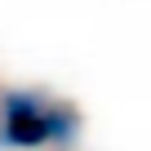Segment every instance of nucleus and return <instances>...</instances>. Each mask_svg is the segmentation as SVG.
<instances>
[{
  "label": "nucleus",
  "mask_w": 151,
  "mask_h": 151,
  "mask_svg": "<svg viewBox=\"0 0 151 151\" xmlns=\"http://www.w3.org/2000/svg\"><path fill=\"white\" fill-rule=\"evenodd\" d=\"M76 138H80V116L67 102H53L36 89L0 93V147L5 151L71 147Z\"/></svg>",
  "instance_id": "obj_1"
}]
</instances>
